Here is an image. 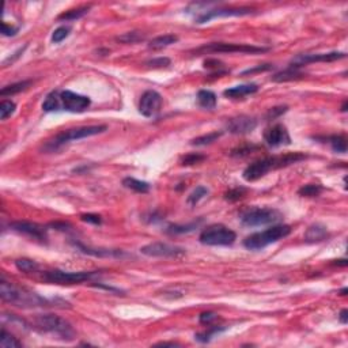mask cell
<instances>
[{"label": "cell", "mask_w": 348, "mask_h": 348, "mask_svg": "<svg viewBox=\"0 0 348 348\" xmlns=\"http://www.w3.org/2000/svg\"><path fill=\"white\" fill-rule=\"evenodd\" d=\"M242 225L247 227H257V226L276 225L283 219V215L275 208L253 207L247 208L240 216Z\"/></svg>", "instance_id": "6"}, {"label": "cell", "mask_w": 348, "mask_h": 348, "mask_svg": "<svg viewBox=\"0 0 348 348\" xmlns=\"http://www.w3.org/2000/svg\"><path fill=\"white\" fill-rule=\"evenodd\" d=\"M216 318H218V314L213 313V312H204V313L199 315V321L203 325H211Z\"/></svg>", "instance_id": "45"}, {"label": "cell", "mask_w": 348, "mask_h": 348, "mask_svg": "<svg viewBox=\"0 0 348 348\" xmlns=\"http://www.w3.org/2000/svg\"><path fill=\"white\" fill-rule=\"evenodd\" d=\"M157 346H162V347H180L178 343H173V342H161L157 343Z\"/></svg>", "instance_id": "52"}, {"label": "cell", "mask_w": 348, "mask_h": 348, "mask_svg": "<svg viewBox=\"0 0 348 348\" xmlns=\"http://www.w3.org/2000/svg\"><path fill=\"white\" fill-rule=\"evenodd\" d=\"M256 127H257V120L250 117V116H244V114L230 118L226 124V129L230 134H234V135L249 134V132L254 131Z\"/></svg>", "instance_id": "17"}, {"label": "cell", "mask_w": 348, "mask_h": 348, "mask_svg": "<svg viewBox=\"0 0 348 348\" xmlns=\"http://www.w3.org/2000/svg\"><path fill=\"white\" fill-rule=\"evenodd\" d=\"M347 292H348V288L347 287H344L343 290H340V291H339V294H340L342 297H346V295H347Z\"/></svg>", "instance_id": "54"}, {"label": "cell", "mask_w": 348, "mask_h": 348, "mask_svg": "<svg viewBox=\"0 0 348 348\" xmlns=\"http://www.w3.org/2000/svg\"><path fill=\"white\" fill-rule=\"evenodd\" d=\"M60 102H62V110L71 113H82L91 105V100L89 97L73 93L71 90L60 91Z\"/></svg>", "instance_id": "12"}, {"label": "cell", "mask_w": 348, "mask_h": 348, "mask_svg": "<svg viewBox=\"0 0 348 348\" xmlns=\"http://www.w3.org/2000/svg\"><path fill=\"white\" fill-rule=\"evenodd\" d=\"M222 135H223V132H218V131L216 132H211V134L199 136L196 139H193L191 141V144L192 146H208V144L218 140Z\"/></svg>", "instance_id": "33"}, {"label": "cell", "mask_w": 348, "mask_h": 348, "mask_svg": "<svg viewBox=\"0 0 348 348\" xmlns=\"http://www.w3.org/2000/svg\"><path fill=\"white\" fill-rule=\"evenodd\" d=\"M106 129V125H86V127H78V128L63 131L59 135L55 136L52 140L46 143L45 150L53 151V150L60 148V147L67 144L70 141L80 140V139H86V138H90V136L104 134Z\"/></svg>", "instance_id": "5"}, {"label": "cell", "mask_w": 348, "mask_h": 348, "mask_svg": "<svg viewBox=\"0 0 348 348\" xmlns=\"http://www.w3.org/2000/svg\"><path fill=\"white\" fill-rule=\"evenodd\" d=\"M0 297L4 302L11 303L19 308H44V306H53V301L39 297L35 292L21 290L17 286L8 283L4 279L0 281Z\"/></svg>", "instance_id": "2"}, {"label": "cell", "mask_w": 348, "mask_h": 348, "mask_svg": "<svg viewBox=\"0 0 348 348\" xmlns=\"http://www.w3.org/2000/svg\"><path fill=\"white\" fill-rule=\"evenodd\" d=\"M25 49H26V45L23 46V48H19V49H18V51L15 52V53H14V56H12V57H8V59H6V60L3 62V66H4V67H7V66H8L10 63H11V64H12V63H14V62H15V60H17L18 57H19V56H21V55H22L23 51H25Z\"/></svg>", "instance_id": "50"}, {"label": "cell", "mask_w": 348, "mask_h": 348, "mask_svg": "<svg viewBox=\"0 0 348 348\" xmlns=\"http://www.w3.org/2000/svg\"><path fill=\"white\" fill-rule=\"evenodd\" d=\"M216 94L211 90H200L197 93V102L203 109L212 110L216 106Z\"/></svg>", "instance_id": "24"}, {"label": "cell", "mask_w": 348, "mask_h": 348, "mask_svg": "<svg viewBox=\"0 0 348 348\" xmlns=\"http://www.w3.org/2000/svg\"><path fill=\"white\" fill-rule=\"evenodd\" d=\"M118 42H123V44H135L139 41L144 39V35L139 32H128V33H124L121 35L116 37Z\"/></svg>", "instance_id": "35"}, {"label": "cell", "mask_w": 348, "mask_h": 348, "mask_svg": "<svg viewBox=\"0 0 348 348\" xmlns=\"http://www.w3.org/2000/svg\"><path fill=\"white\" fill-rule=\"evenodd\" d=\"M48 227H53V229H56V230L67 231L71 229V225H70V223H64V222H53V223H49Z\"/></svg>", "instance_id": "49"}, {"label": "cell", "mask_w": 348, "mask_h": 348, "mask_svg": "<svg viewBox=\"0 0 348 348\" xmlns=\"http://www.w3.org/2000/svg\"><path fill=\"white\" fill-rule=\"evenodd\" d=\"M291 233V227L288 225H275L260 233H254L244 240V246L249 250H261L271 244L280 241Z\"/></svg>", "instance_id": "4"}, {"label": "cell", "mask_w": 348, "mask_h": 348, "mask_svg": "<svg viewBox=\"0 0 348 348\" xmlns=\"http://www.w3.org/2000/svg\"><path fill=\"white\" fill-rule=\"evenodd\" d=\"M339 321H340L342 324H347L348 322V310L347 309H343L342 312H340V314H339Z\"/></svg>", "instance_id": "51"}, {"label": "cell", "mask_w": 348, "mask_h": 348, "mask_svg": "<svg viewBox=\"0 0 348 348\" xmlns=\"http://www.w3.org/2000/svg\"><path fill=\"white\" fill-rule=\"evenodd\" d=\"M44 112H59L62 110V102H60V91L55 90L49 93L42 102Z\"/></svg>", "instance_id": "23"}, {"label": "cell", "mask_w": 348, "mask_h": 348, "mask_svg": "<svg viewBox=\"0 0 348 348\" xmlns=\"http://www.w3.org/2000/svg\"><path fill=\"white\" fill-rule=\"evenodd\" d=\"M73 246L78 249L79 252L89 254V256H94V257H116L121 258L127 256V253L123 250H117V249H102V247H90L86 246L80 242H73Z\"/></svg>", "instance_id": "18"}, {"label": "cell", "mask_w": 348, "mask_h": 348, "mask_svg": "<svg viewBox=\"0 0 348 348\" xmlns=\"http://www.w3.org/2000/svg\"><path fill=\"white\" fill-rule=\"evenodd\" d=\"M15 267L18 271L25 272V274H30V272H37L39 268V265L30 258H18L15 261Z\"/></svg>", "instance_id": "32"}, {"label": "cell", "mask_w": 348, "mask_h": 348, "mask_svg": "<svg viewBox=\"0 0 348 348\" xmlns=\"http://www.w3.org/2000/svg\"><path fill=\"white\" fill-rule=\"evenodd\" d=\"M303 76H305V73L301 71V68L288 66L284 71L275 73V75L272 76V80H274V82H290V80L302 79Z\"/></svg>", "instance_id": "21"}, {"label": "cell", "mask_w": 348, "mask_h": 348, "mask_svg": "<svg viewBox=\"0 0 348 348\" xmlns=\"http://www.w3.org/2000/svg\"><path fill=\"white\" fill-rule=\"evenodd\" d=\"M80 219L83 220V222H87V223H91V225L96 226H100L102 223V218L100 215H97V213H83V215H80Z\"/></svg>", "instance_id": "46"}, {"label": "cell", "mask_w": 348, "mask_h": 348, "mask_svg": "<svg viewBox=\"0 0 348 348\" xmlns=\"http://www.w3.org/2000/svg\"><path fill=\"white\" fill-rule=\"evenodd\" d=\"M264 141L270 147H280L291 144V136L283 124H275L264 131Z\"/></svg>", "instance_id": "16"}, {"label": "cell", "mask_w": 348, "mask_h": 348, "mask_svg": "<svg viewBox=\"0 0 348 348\" xmlns=\"http://www.w3.org/2000/svg\"><path fill=\"white\" fill-rule=\"evenodd\" d=\"M254 150H257V146H253V144H245V146L237 147L233 151L230 152L231 157H246L250 152H253Z\"/></svg>", "instance_id": "41"}, {"label": "cell", "mask_w": 348, "mask_h": 348, "mask_svg": "<svg viewBox=\"0 0 348 348\" xmlns=\"http://www.w3.org/2000/svg\"><path fill=\"white\" fill-rule=\"evenodd\" d=\"M91 6H82L78 7V8H73V10H68V11H64L63 14H60L57 17V21H76V19H80L82 17H84L87 12L90 11Z\"/></svg>", "instance_id": "27"}, {"label": "cell", "mask_w": 348, "mask_h": 348, "mask_svg": "<svg viewBox=\"0 0 348 348\" xmlns=\"http://www.w3.org/2000/svg\"><path fill=\"white\" fill-rule=\"evenodd\" d=\"M35 324L41 331L49 333L62 342H72L76 336L72 325L59 315L41 314L35 318Z\"/></svg>", "instance_id": "3"}, {"label": "cell", "mask_w": 348, "mask_h": 348, "mask_svg": "<svg viewBox=\"0 0 348 348\" xmlns=\"http://www.w3.org/2000/svg\"><path fill=\"white\" fill-rule=\"evenodd\" d=\"M324 140H326L331 144L332 150L339 154H346L347 152V139L342 135H332L325 138Z\"/></svg>", "instance_id": "29"}, {"label": "cell", "mask_w": 348, "mask_h": 348, "mask_svg": "<svg viewBox=\"0 0 348 348\" xmlns=\"http://www.w3.org/2000/svg\"><path fill=\"white\" fill-rule=\"evenodd\" d=\"M322 191H324V188L318 185V184H308V185H303L302 188H299L298 195L302 197H317L320 196Z\"/></svg>", "instance_id": "34"}, {"label": "cell", "mask_w": 348, "mask_h": 348, "mask_svg": "<svg viewBox=\"0 0 348 348\" xmlns=\"http://www.w3.org/2000/svg\"><path fill=\"white\" fill-rule=\"evenodd\" d=\"M146 64L148 67L152 68L168 67V66H170V59H168V57H154L151 60H148Z\"/></svg>", "instance_id": "44"}, {"label": "cell", "mask_w": 348, "mask_h": 348, "mask_svg": "<svg viewBox=\"0 0 348 348\" xmlns=\"http://www.w3.org/2000/svg\"><path fill=\"white\" fill-rule=\"evenodd\" d=\"M308 155H305L302 152H288L284 155H275V157H267L263 159H258L256 162L250 163L242 173V178L247 182L260 180L261 177H264L265 174H268L271 170L276 169L287 168L292 163H298L301 161H305Z\"/></svg>", "instance_id": "1"}, {"label": "cell", "mask_w": 348, "mask_h": 348, "mask_svg": "<svg viewBox=\"0 0 348 348\" xmlns=\"http://www.w3.org/2000/svg\"><path fill=\"white\" fill-rule=\"evenodd\" d=\"M123 185L131 189V191L138 192V193H147V192H150V188H151L148 182L136 180L134 177H125L123 180Z\"/></svg>", "instance_id": "26"}, {"label": "cell", "mask_w": 348, "mask_h": 348, "mask_svg": "<svg viewBox=\"0 0 348 348\" xmlns=\"http://www.w3.org/2000/svg\"><path fill=\"white\" fill-rule=\"evenodd\" d=\"M17 109V105L12 101H3L0 104V118L1 120H7L8 117H11L14 112Z\"/></svg>", "instance_id": "38"}, {"label": "cell", "mask_w": 348, "mask_h": 348, "mask_svg": "<svg viewBox=\"0 0 348 348\" xmlns=\"http://www.w3.org/2000/svg\"><path fill=\"white\" fill-rule=\"evenodd\" d=\"M270 51V48L254 46L249 44H231V42H211L197 48L193 52L196 56L208 55V53H246V55H257Z\"/></svg>", "instance_id": "7"}, {"label": "cell", "mask_w": 348, "mask_h": 348, "mask_svg": "<svg viewBox=\"0 0 348 348\" xmlns=\"http://www.w3.org/2000/svg\"><path fill=\"white\" fill-rule=\"evenodd\" d=\"M10 227L12 230L17 231L19 234L29 237V238H33L37 240L39 242H46L48 240V234H46L45 226L38 225L35 222H28V220H18V222H12L10 223Z\"/></svg>", "instance_id": "14"}, {"label": "cell", "mask_w": 348, "mask_h": 348, "mask_svg": "<svg viewBox=\"0 0 348 348\" xmlns=\"http://www.w3.org/2000/svg\"><path fill=\"white\" fill-rule=\"evenodd\" d=\"M347 107H348V102L344 101V104H343V106H342V112H347Z\"/></svg>", "instance_id": "55"}, {"label": "cell", "mask_w": 348, "mask_h": 348, "mask_svg": "<svg viewBox=\"0 0 348 348\" xmlns=\"http://www.w3.org/2000/svg\"><path fill=\"white\" fill-rule=\"evenodd\" d=\"M254 8L252 7H231V8H209L199 14L195 18V23L203 25L216 18H229V17H245L254 14Z\"/></svg>", "instance_id": "10"}, {"label": "cell", "mask_w": 348, "mask_h": 348, "mask_svg": "<svg viewBox=\"0 0 348 348\" xmlns=\"http://www.w3.org/2000/svg\"><path fill=\"white\" fill-rule=\"evenodd\" d=\"M140 252L148 257H181L185 254V249L166 242H152L140 247Z\"/></svg>", "instance_id": "11"}, {"label": "cell", "mask_w": 348, "mask_h": 348, "mask_svg": "<svg viewBox=\"0 0 348 348\" xmlns=\"http://www.w3.org/2000/svg\"><path fill=\"white\" fill-rule=\"evenodd\" d=\"M98 271H80V272H68V271L53 270L45 271L42 274V279L51 284H80L84 281L91 280L98 276Z\"/></svg>", "instance_id": "9"}, {"label": "cell", "mask_w": 348, "mask_h": 348, "mask_svg": "<svg viewBox=\"0 0 348 348\" xmlns=\"http://www.w3.org/2000/svg\"><path fill=\"white\" fill-rule=\"evenodd\" d=\"M333 264L340 265V267H347L348 261L346 260V258H342V260H335V261H333Z\"/></svg>", "instance_id": "53"}, {"label": "cell", "mask_w": 348, "mask_h": 348, "mask_svg": "<svg viewBox=\"0 0 348 348\" xmlns=\"http://www.w3.org/2000/svg\"><path fill=\"white\" fill-rule=\"evenodd\" d=\"M30 84H32V80H22V82H17V83L4 86V87L0 90V96L1 97L15 96V94H18V93L26 90Z\"/></svg>", "instance_id": "28"}, {"label": "cell", "mask_w": 348, "mask_h": 348, "mask_svg": "<svg viewBox=\"0 0 348 348\" xmlns=\"http://www.w3.org/2000/svg\"><path fill=\"white\" fill-rule=\"evenodd\" d=\"M178 41V37L174 35V34H163V35H158L155 38H152L148 44L150 49L158 51V49H163L166 46H170L175 44Z\"/></svg>", "instance_id": "22"}, {"label": "cell", "mask_w": 348, "mask_h": 348, "mask_svg": "<svg viewBox=\"0 0 348 348\" xmlns=\"http://www.w3.org/2000/svg\"><path fill=\"white\" fill-rule=\"evenodd\" d=\"M226 328L223 326H209V329L202 333H196L195 335V340H197L199 343H209L212 340L213 336L219 335L222 332H225Z\"/></svg>", "instance_id": "30"}, {"label": "cell", "mask_w": 348, "mask_h": 348, "mask_svg": "<svg viewBox=\"0 0 348 348\" xmlns=\"http://www.w3.org/2000/svg\"><path fill=\"white\" fill-rule=\"evenodd\" d=\"M346 57L343 52H329V53H309V55H298L292 59L290 66L297 68H302L310 63H332L336 60H342Z\"/></svg>", "instance_id": "15"}, {"label": "cell", "mask_w": 348, "mask_h": 348, "mask_svg": "<svg viewBox=\"0 0 348 348\" xmlns=\"http://www.w3.org/2000/svg\"><path fill=\"white\" fill-rule=\"evenodd\" d=\"M204 67L216 71L219 75L227 73V70H222V68H223V63L216 60V59H207V60L204 62Z\"/></svg>", "instance_id": "43"}, {"label": "cell", "mask_w": 348, "mask_h": 348, "mask_svg": "<svg viewBox=\"0 0 348 348\" xmlns=\"http://www.w3.org/2000/svg\"><path fill=\"white\" fill-rule=\"evenodd\" d=\"M0 346L3 348L12 347H22V343L18 340L17 337L11 335L10 332L6 331V328H1V335H0Z\"/></svg>", "instance_id": "31"}, {"label": "cell", "mask_w": 348, "mask_h": 348, "mask_svg": "<svg viewBox=\"0 0 348 348\" xmlns=\"http://www.w3.org/2000/svg\"><path fill=\"white\" fill-rule=\"evenodd\" d=\"M288 110V106H275V107H271L270 110L267 112V114H265V120L267 121H272V120H276L278 117H280L281 114H284V113Z\"/></svg>", "instance_id": "42"}, {"label": "cell", "mask_w": 348, "mask_h": 348, "mask_svg": "<svg viewBox=\"0 0 348 348\" xmlns=\"http://www.w3.org/2000/svg\"><path fill=\"white\" fill-rule=\"evenodd\" d=\"M19 32L18 26H11L6 22H1V34L6 35V37H14L15 34Z\"/></svg>", "instance_id": "48"}, {"label": "cell", "mask_w": 348, "mask_h": 348, "mask_svg": "<svg viewBox=\"0 0 348 348\" xmlns=\"http://www.w3.org/2000/svg\"><path fill=\"white\" fill-rule=\"evenodd\" d=\"M246 195V188H242V186H238V188H233L230 191H227L225 193V200L227 202H238L241 200L242 197Z\"/></svg>", "instance_id": "37"}, {"label": "cell", "mask_w": 348, "mask_h": 348, "mask_svg": "<svg viewBox=\"0 0 348 348\" xmlns=\"http://www.w3.org/2000/svg\"><path fill=\"white\" fill-rule=\"evenodd\" d=\"M258 91V86L256 83H246V84H240L236 87H230V89H226L223 91V96L230 98V100H241L244 97L252 96L254 93Z\"/></svg>", "instance_id": "19"}, {"label": "cell", "mask_w": 348, "mask_h": 348, "mask_svg": "<svg viewBox=\"0 0 348 348\" xmlns=\"http://www.w3.org/2000/svg\"><path fill=\"white\" fill-rule=\"evenodd\" d=\"M207 193H208V189L206 188V186H197L196 189H195V191L192 192L191 195L188 196V200H186V202H188L189 206H196L197 203L200 202L203 197L207 196Z\"/></svg>", "instance_id": "36"}, {"label": "cell", "mask_w": 348, "mask_h": 348, "mask_svg": "<svg viewBox=\"0 0 348 348\" xmlns=\"http://www.w3.org/2000/svg\"><path fill=\"white\" fill-rule=\"evenodd\" d=\"M203 223V219L195 220V222H191L188 225H170L166 229V233L170 234V236H178V234H188V233H192L193 230H196L199 226Z\"/></svg>", "instance_id": "25"}, {"label": "cell", "mask_w": 348, "mask_h": 348, "mask_svg": "<svg viewBox=\"0 0 348 348\" xmlns=\"http://www.w3.org/2000/svg\"><path fill=\"white\" fill-rule=\"evenodd\" d=\"M237 240V234L225 225L208 226L200 233L199 241L207 246H229Z\"/></svg>", "instance_id": "8"}, {"label": "cell", "mask_w": 348, "mask_h": 348, "mask_svg": "<svg viewBox=\"0 0 348 348\" xmlns=\"http://www.w3.org/2000/svg\"><path fill=\"white\" fill-rule=\"evenodd\" d=\"M162 96L155 90L144 91L139 101V112L141 116L147 118H152L157 116L162 109Z\"/></svg>", "instance_id": "13"}, {"label": "cell", "mask_w": 348, "mask_h": 348, "mask_svg": "<svg viewBox=\"0 0 348 348\" xmlns=\"http://www.w3.org/2000/svg\"><path fill=\"white\" fill-rule=\"evenodd\" d=\"M204 159H206V155L199 154V152H191V154H186L185 157H182L181 165L182 166H192V165H197V163L203 162Z\"/></svg>", "instance_id": "39"}, {"label": "cell", "mask_w": 348, "mask_h": 348, "mask_svg": "<svg viewBox=\"0 0 348 348\" xmlns=\"http://www.w3.org/2000/svg\"><path fill=\"white\" fill-rule=\"evenodd\" d=\"M272 68H274L272 64H260V66H257V67L245 70L241 75L242 76H245V75H252V73H256V72H265V71H270V70H272Z\"/></svg>", "instance_id": "47"}, {"label": "cell", "mask_w": 348, "mask_h": 348, "mask_svg": "<svg viewBox=\"0 0 348 348\" xmlns=\"http://www.w3.org/2000/svg\"><path fill=\"white\" fill-rule=\"evenodd\" d=\"M71 33V28L70 26H60L57 28L53 34H52V42L53 44H60L63 39H66Z\"/></svg>", "instance_id": "40"}, {"label": "cell", "mask_w": 348, "mask_h": 348, "mask_svg": "<svg viewBox=\"0 0 348 348\" xmlns=\"http://www.w3.org/2000/svg\"><path fill=\"white\" fill-rule=\"evenodd\" d=\"M328 237H329V233L325 226L321 223H314L309 226V229L305 233V241L309 244H315V242L325 241Z\"/></svg>", "instance_id": "20"}]
</instances>
